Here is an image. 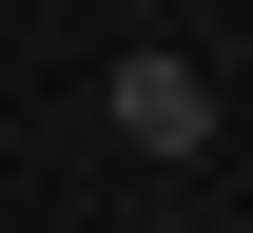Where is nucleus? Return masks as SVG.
I'll list each match as a JSON object with an SVG mask.
<instances>
[{
	"mask_svg": "<svg viewBox=\"0 0 253 233\" xmlns=\"http://www.w3.org/2000/svg\"><path fill=\"white\" fill-rule=\"evenodd\" d=\"M97 117H117V156H214V59H175V39H136V59L97 78Z\"/></svg>",
	"mask_w": 253,
	"mask_h": 233,
	"instance_id": "obj_1",
	"label": "nucleus"
}]
</instances>
